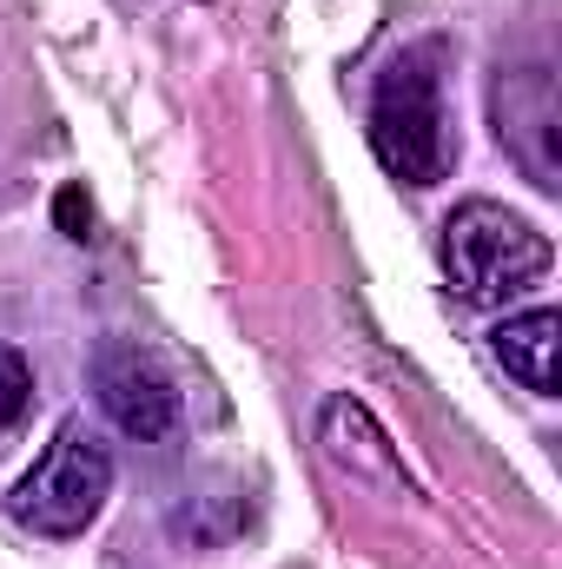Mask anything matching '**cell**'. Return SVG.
<instances>
[{
  "label": "cell",
  "mask_w": 562,
  "mask_h": 569,
  "mask_svg": "<svg viewBox=\"0 0 562 569\" xmlns=\"http://www.w3.org/2000/svg\"><path fill=\"white\" fill-rule=\"evenodd\" d=\"M364 133L378 166L398 179V186H436L456 159L450 146V113H443V80H436V47H404L378 87H371V113H364Z\"/></svg>",
  "instance_id": "obj_1"
},
{
  "label": "cell",
  "mask_w": 562,
  "mask_h": 569,
  "mask_svg": "<svg viewBox=\"0 0 562 569\" xmlns=\"http://www.w3.org/2000/svg\"><path fill=\"white\" fill-rule=\"evenodd\" d=\"M436 259H443V279L463 305H510L556 266L550 239L523 212H510L496 199H463L443 219Z\"/></svg>",
  "instance_id": "obj_2"
},
{
  "label": "cell",
  "mask_w": 562,
  "mask_h": 569,
  "mask_svg": "<svg viewBox=\"0 0 562 569\" xmlns=\"http://www.w3.org/2000/svg\"><path fill=\"white\" fill-rule=\"evenodd\" d=\"M556 345H562V311H550V305L516 311L510 325L490 331L496 365H503L523 391H536V398H556Z\"/></svg>",
  "instance_id": "obj_7"
},
{
  "label": "cell",
  "mask_w": 562,
  "mask_h": 569,
  "mask_svg": "<svg viewBox=\"0 0 562 569\" xmlns=\"http://www.w3.org/2000/svg\"><path fill=\"white\" fill-rule=\"evenodd\" d=\"M107 497H113V450L80 418H67L53 430V443L33 457V470L13 483L7 510L33 537H80V530H93Z\"/></svg>",
  "instance_id": "obj_3"
},
{
  "label": "cell",
  "mask_w": 562,
  "mask_h": 569,
  "mask_svg": "<svg viewBox=\"0 0 562 569\" xmlns=\"http://www.w3.org/2000/svg\"><path fill=\"white\" fill-rule=\"evenodd\" d=\"M27 405H33V365H27L13 345H0V430L20 425Z\"/></svg>",
  "instance_id": "obj_8"
},
{
  "label": "cell",
  "mask_w": 562,
  "mask_h": 569,
  "mask_svg": "<svg viewBox=\"0 0 562 569\" xmlns=\"http://www.w3.org/2000/svg\"><path fill=\"white\" fill-rule=\"evenodd\" d=\"M93 398L113 418V430H127L140 443H159V437L179 430V391L159 371V358L140 351L133 338H107L93 351Z\"/></svg>",
  "instance_id": "obj_5"
},
{
  "label": "cell",
  "mask_w": 562,
  "mask_h": 569,
  "mask_svg": "<svg viewBox=\"0 0 562 569\" xmlns=\"http://www.w3.org/2000/svg\"><path fill=\"white\" fill-rule=\"evenodd\" d=\"M318 443H324V457H331L351 483H371V490H384V497H418V483H411V470H404L391 430L371 418V405H358V398H324V411H318Z\"/></svg>",
  "instance_id": "obj_6"
},
{
  "label": "cell",
  "mask_w": 562,
  "mask_h": 569,
  "mask_svg": "<svg viewBox=\"0 0 562 569\" xmlns=\"http://www.w3.org/2000/svg\"><path fill=\"white\" fill-rule=\"evenodd\" d=\"M53 212H60L67 239H93V206H87V192H80V186H67V192L53 199Z\"/></svg>",
  "instance_id": "obj_9"
},
{
  "label": "cell",
  "mask_w": 562,
  "mask_h": 569,
  "mask_svg": "<svg viewBox=\"0 0 562 569\" xmlns=\"http://www.w3.org/2000/svg\"><path fill=\"white\" fill-rule=\"evenodd\" d=\"M490 120H496L503 152L523 166V179H530L536 192H556L562 186V93H556V73H550L543 60L503 67V73H496V93H490Z\"/></svg>",
  "instance_id": "obj_4"
}]
</instances>
